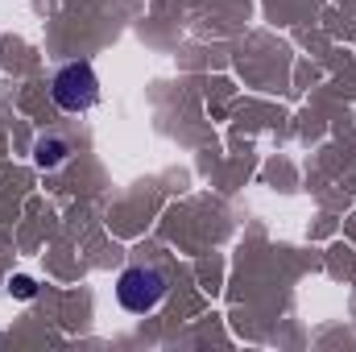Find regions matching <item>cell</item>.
Instances as JSON below:
<instances>
[{"instance_id": "cell-1", "label": "cell", "mask_w": 356, "mask_h": 352, "mask_svg": "<svg viewBox=\"0 0 356 352\" xmlns=\"http://www.w3.org/2000/svg\"><path fill=\"white\" fill-rule=\"evenodd\" d=\"M170 294V273L162 265H129L120 278H116V303L129 311V315H154Z\"/></svg>"}, {"instance_id": "cell-2", "label": "cell", "mask_w": 356, "mask_h": 352, "mask_svg": "<svg viewBox=\"0 0 356 352\" xmlns=\"http://www.w3.org/2000/svg\"><path fill=\"white\" fill-rule=\"evenodd\" d=\"M50 95L63 112H91L99 104V75L91 71V63H67L54 75Z\"/></svg>"}, {"instance_id": "cell-3", "label": "cell", "mask_w": 356, "mask_h": 352, "mask_svg": "<svg viewBox=\"0 0 356 352\" xmlns=\"http://www.w3.org/2000/svg\"><path fill=\"white\" fill-rule=\"evenodd\" d=\"M67 158H71V141H67V137L50 133V137H38V141H33V162H38L42 170H58Z\"/></svg>"}, {"instance_id": "cell-4", "label": "cell", "mask_w": 356, "mask_h": 352, "mask_svg": "<svg viewBox=\"0 0 356 352\" xmlns=\"http://www.w3.org/2000/svg\"><path fill=\"white\" fill-rule=\"evenodd\" d=\"M8 294H13V298H21V303H29V298L38 294V282H33L29 273H13V282H8Z\"/></svg>"}]
</instances>
